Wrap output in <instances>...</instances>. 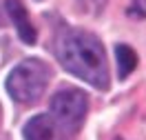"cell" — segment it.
<instances>
[{"mask_svg": "<svg viewBox=\"0 0 146 140\" xmlns=\"http://www.w3.org/2000/svg\"><path fill=\"white\" fill-rule=\"evenodd\" d=\"M25 140H69V131H64L53 116H33L31 120L25 125Z\"/></svg>", "mask_w": 146, "mask_h": 140, "instance_id": "obj_4", "label": "cell"}, {"mask_svg": "<svg viewBox=\"0 0 146 140\" xmlns=\"http://www.w3.org/2000/svg\"><path fill=\"white\" fill-rule=\"evenodd\" d=\"M86 111H89V98L82 89H73V87L60 89L51 98V116L69 133H75L82 127Z\"/></svg>", "mask_w": 146, "mask_h": 140, "instance_id": "obj_3", "label": "cell"}, {"mask_svg": "<svg viewBox=\"0 0 146 140\" xmlns=\"http://www.w3.org/2000/svg\"><path fill=\"white\" fill-rule=\"evenodd\" d=\"M131 18H146V0H133L128 7Z\"/></svg>", "mask_w": 146, "mask_h": 140, "instance_id": "obj_8", "label": "cell"}, {"mask_svg": "<svg viewBox=\"0 0 146 140\" xmlns=\"http://www.w3.org/2000/svg\"><path fill=\"white\" fill-rule=\"evenodd\" d=\"M2 22H5V20H2V18H0V27H2Z\"/></svg>", "mask_w": 146, "mask_h": 140, "instance_id": "obj_9", "label": "cell"}, {"mask_svg": "<svg viewBox=\"0 0 146 140\" xmlns=\"http://www.w3.org/2000/svg\"><path fill=\"white\" fill-rule=\"evenodd\" d=\"M75 2H78V7H80L82 11L93 13V16H100L102 11H104V7H106L109 0H75Z\"/></svg>", "mask_w": 146, "mask_h": 140, "instance_id": "obj_7", "label": "cell"}, {"mask_svg": "<svg viewBox=\"0 0 146 140\" xmlns=\"http://www.w3.org/2000/svg\"><path fill=\"white\" fill-rule=\"evenodd\" d=\"M49 67L38 60V58H27L16 69H11L7 76V91L16 102L31 104L42 98L46 84H49Z\"/></svg>", "mask_w": 146, "mask_h": 140, "instance_id": "obj_2", "label": "cell"}, {"mask_svg": "<svg viewBox=\"0 0 146 140\" xmlns=\"http://www.w3.org/2000/svg\"><path fill=\"white\" fill-rule=\"evenodd\" d=\"M55 58L69 74L93 84L95 89L109 87L106 54L100 38L82 29H62L53 42Z\"/></svg>", "mask_w": 146, "mask_h": 140, "instance_id": "obj_1", "label": "cell"}, {"mask_svg": "<svg viewBox=\"0 0 146 140\" xmlns=\"http://www.w3.org/2000/svg\"><path fill=\"white\" fill-rule=\"evenodd\" d=\"M115 56H117V74L124 80L135 71L137 67V54L128 45H117L115 47Z\"/></svg>", "mask_w": 146, "mask_h": 140, "instance_id": "obj_6", "label": "cell"}, {"mask_svg": "<svg viewBox=\"0 0 146 140\" xmlns=\"http://www.w3.org/2000/svg\"><path fill=\"white\" fill-rule=\"evenodd\" d=\"M5 9H7V16L11 18L16 31H18L20 40H22L25 45H33L38 36H36V27H33L31 18H29L25 5H22L20 0H7V2H5Z\"/></svg>", "mask_w": 146, "mask_h": 140, "instance_id": "obj_5", "label": "cell"}]
</instances>
